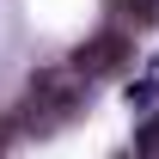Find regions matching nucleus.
<instances>
[{
    "mask_svg": "<svg viewBox=\"0 0 159 159\" xmlns=\"http://www.w3.org/2000/svg\"><path fill=\"white\" fill-rule=\"evenodd\" d=\"M80 67H61V74H37L31 80V98H25V116L37 122H61V116H74L80 110V98H86V86H80Z\"/></svg>",
    "mask_w": 159,
    "mask_h": 159,
    "instance_id": "f257e3e1",
    "label": "nucleus"
},
{
    "mask_svg": "<svg viewBox=\"0 0 159 159\" xmlns=\"http://www.w3.org/2000/svg\"><path fill=\"white\" fill-rule=\"evenodd\" d=\"M122 55H129V31H104L98 43H86V49L74 55V67H80L86 80H92V74H104V67H116Z\"/></svg>",
    "mask_w": 159,
    "mask_h": 159,
    "instance_id": "f03ea898",
    "label": "nucleus"
},
{
    "mask_svg": "<svg viewBox=\"0 0 159 159\" xmlns=\"http://www.w3.org/2000/svg\"><path fill=\"white\" fill-rule=\"evenodd\" d=\"M122 12H135V25H153L159 19V0H122Z\"/></svg>",
    "mask_w": 159,
    "mask_h": 159,
    "instance_id": "7ed1b4c3",
    "label": "nucleus"
}]
</instances>
